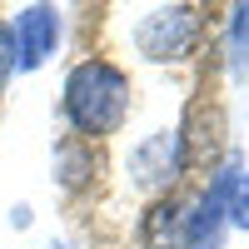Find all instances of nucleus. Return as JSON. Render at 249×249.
Here are the masks:
<instances>
[{"mask_svg":"<svg viewBox=\"0 0 249 249\" xmlns=\"http://www.w3.org/2000/svg\"><path fill=\"white\" fill-rule=\"evenodd\" d=\"M224 65H230L234 85L249 80V5H234L224 20Z\"/></svg>","mask_w":249,"mask_h":249,"instance_id":"obj_7","label":"nucleus"},{"mask_svg":"<svg viewBox=\"0 0 249 249\" xmlns=\"http://www.w3.org/2000/svg\"><path fill=\"white\" fill-rule=\"evenodd\" d=\"M15 75V35H10V20H0V90L10 85Z\"/></svg>","mask_w":249,"mask_h":249,"instance_id":"obj_10","label":"nucleus"},{"mask_svg":"<svg viewBox=\"0 0 249 249\" xmlns=\"http://www.w3.org/2000/svg\"><path fill=\"white\" fill-rule=\"evenodd\" d=\"M204 10L199 5H155L150 15L135 20V50L140 60H150V65H179V60H190L199 35H204Z\"/></svg>","mask_w":249,"mask_h":249,"instance_id":"obj_2","label":"nucleus"},{"mask_svg":"<svg viewBox=\"0 0 249 249\" xmlns=\"http://www.w3.org/2000/svg\"><path fill=\"white\" fill-rule=\"evenodd\" d=\"M45 249H75V244H70V239H50Z\"/></svg>","mask_w":249,"mask_h":249,"instance_id":"obj_12","label":"nucleus"},{"mask_svg":"<svg viewBox=\"0 0 249 249\" xmlns=\"http://www.w3.org/2000/svg\"><path fill=\"white\" fill-rule=\"evenodd\" d=\"M230 230L249 234V170L234 179V195H230Z\"/></svg>","mask_w":249,"mask_h":249,"instance_id":"obj_9","label":"nucleus"},{"mask_svg":"<svg viewBox=\"0 0 249 249\" xmlns=\"http://www.w3.org/2000/svg\"><path fill=\"white\" fill-rule=\"evenodd\" d=\"M55 175H60V184H65V190H85L90 175H95L90 144H85V140H75V135H65V140L55 144Z\"/></svg>","mask_w":249,"mask_h":249,"instance_id":"obj_8","label":"nucleus"},{"mask_svg":"<svg viewBox=\"0 0 249 249\" xmlns=\"http://www.w3.org/2000/svg\"><path fill=\"white\" fill-rule=\"evenodd\" d=\"M10 35H15V75H30L60 50V10L55 5H25L10 20Z\"/></svg>","mask_w":249,"mask_h":249,"instance_id":"obj_5","label":"nucleus"},{"mask_svg":"<svg viewBox=\"0 0 249 249\" xmlns=\"http://www.w3.org/2000/svg\"><path fill=\"white\" fill-rule=\"evenodd\" d=\"M244 175L239 150L224 155V164L210 175V184L195 195V204H184V249H224L230 239V195L234 179Z\"/></svg>","mask_w":249,"mask_h":249,"instance_id":"obj_3","label":"nucleus"},{"mask_svg":"<svg viewBox=\"0 0 249 249\" xmlns=\"http://www.w3.org/2000/svg\"><path fill=\"white\" fill-rule=\"evenodd\" d=\"M60 115L75 140H110L130 120V75L115 60H80L65 70L60 85Z\"/></svg>","mask_w":249,"mask_h":249,"instance_id":"obj_1","label":"nucleus"},{"mask_svg":"<svg viewBox=\"0 0 249 249\" xmlns=\"http://www.w3.org/2000/svg\"><path fill=\"white\" fill-rule=\"evenodd\" d=\"M184 164H190V140H184V124H175V130H155L150 140H140L130 150V179L135 190L144 195H170L175 179L184 175Z\"/></svg>","mask_w":249,"mask_h":249,"instance_id":"obj_4","label":"nucleus"},{"mask_svg":"<svg viewBox=\"0 0 249 249\" xmlns=\"http://www.w3.org/2000/svg\"><path fill=\"white\" fill-rule=\"evenodd\" d=\"M140 244L144 249H184V199H175V195L155 199L140 219Z\"/></svg>","mask_w":249,"mask_h":249,"instance_id":"obj_6","label":"nucleus"},{"mask_svg":"<svg viewBox=\"0 0 249 249\" xmlns=\"http://www.w3.org/2000/svg\"><path fill=\"white\" fill-rule=\"evenodd\" d=\"M15 230H30V204H15Z\"/></svg>","mask_w":249,"mask_h":249,"instance_id":"obj_11","label":"nucleus"}]
</instances>
